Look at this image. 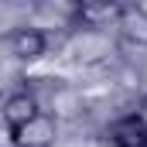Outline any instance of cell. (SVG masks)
Returning a JSON list of instances; mask_svg holds the SVG:
<instances>
[{"mask_svg": "<svg viewBox=\"0 0 147 147\" xmlns=\"http://www.w3.org/2000/svg\"><path fill=\"white\" fill-rule=\"evenodd\" d=\"M7 51H10V58H17V62H38V58H45L48 55V45H51V34L45 31V28H38V24H21V28H14V31H7Z\"/></svg>", "mask_w": 147, "mask_h": 147, "instance_id": "6da1fadb", "label": "cell"}, {"mask_svg": "<svg viewBox=\"0 0 147 147\" xmlns=\"http://www.w3.org/2000/svg\"><path fill=\"white\" fill-rule=\"evenodd\" d=\"M38 113H41V103H38V92L31 86H21V89L7 92V99H3V106H0V120H3L7 137L17 134L21 127H28Z\"/></svg>", "mask_w": 147, "mask_h": 147, "instance_id": "7a4b0ae2", "label": "cell"}, {"mask_svg": "<svg viewBox=\"0 0 147 147\" xmlns=\"http://www.w3.org/2000/svg\"><path fill=\"white\" fill-rule=\"evenodd\" d=\"M123 14V3L110 0H86L69 7V28H86V31H99V28H116Z\"/></svg>", "mask_w": 147, "mask_h": 147, "instance_id": "3957f363", "label": "cell"}, {"mask_svg": "<svg viewBox=\"0 0 147 147\" xmlns=\"http://www.w3.org/2000/svg\"><path fill=\"white\" fill-rule=\"evenodd\" d=\"M106 140L113 147H147V120L140 113H120L106 123Z\"/></svg>", "mask_w": 147, "mask_h": 147, "instance_id": "277c9868", "label": "cell"}, {"mask_svg": "<svg viewBox=\"0 0 147 147\" xmlns=\"http://www.w3.org/2000/svg\"><path fill=\"white\" fill-rule=\"evenodd\" d=\"M55 137H58V120L41 110L28 127L10 134V147H55Z\"/></svg>", "mask_w": 147, "mask_h": 147, "instance_id": "5b68a950", "label": "cell"}, {"mask_svg": "<svg viewBox=\"0 0 147 147\" xmlns=\"http://www.w3.org/2000/svg\"><path fill=\"white\" fill-rule=\"evenodd\" d=\"M116 31H120L123 41H130L137 48H147V14L137 3H123V14L116 21Z\"/></svg>", "mask_w": 147, "mask_h": 147, "instance_id": "8992f818", "label": "cell"}, {"mask_svg": "<svg viewBox=\"0 0 147 147\" xmlns=\"http://www.w3.org/2000/svg\"><path fill=\"white\" fill-rule=\"evenodd\" d=\"M137 113H140V116H144V120H147V92H144V96H140V110H137Z\"/></svg>", "mask_w": 147, "mask_h": 147, "instance_id": "52a82bcc", "label": "cell"}]
</instances>
